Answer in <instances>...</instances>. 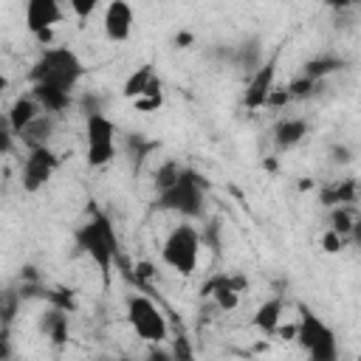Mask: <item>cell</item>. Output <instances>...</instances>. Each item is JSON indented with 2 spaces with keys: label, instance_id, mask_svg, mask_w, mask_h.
Listing matches in <instances>:
<instances>
[{
  "label": "cell",
  "instance_id": "cell-1",
  "mask_svg": "<svg viewBox=\"0 0 361 361\" xmlns=\"http://www.w3.org/2000/svg\"><path fill=\"white\" fill-rule=\"evenodd\" d=\"M73 240H76L79 251L99 268L104 285H110V274H113L116 259H118V234L113 228V220L104 212H93L73 231Z\"/></svg>",
  "mask_w": 361,
  "mask_h": 361
},
{
  "label": "cell",
  "instance_id": "cell-2",
  "mask_svg": "<svg viewBox=\"0 0 361 361\" xmlns=\"http://www.w3.org/2000/svg\"><path fill=\"white\" fill-rule=\"evenodd\" d=\"M203 200H206V180L195 169L180 166L178 178L169 186L158 189L155 206L183 220H195V217H203Z\"/></svg>",
  "mask_w": 361,
  "mask_h": 361
},
{
  "label": "cell",
  "instance_id": "cell-3",
  "mask_svg": "<svg viewBox=\"0 0 361 361\" xmlns=\"http://www.w3.org/2000/svg\"><path fill=\"white\" fill-rule=\"evenodd\" d=\"M296 324H293V336L302 344V350L307 353L310 361H336L338 358V338L336 330L307 305H296Z\"/></svg>",
  "mask_w": 361,
  "mask_h": 361
},
{
  "label": "cell",
  "instance_id": "cell-4",
  "mask_svg": "<svg viewBox=\"0 0 361 361\" xmlns=\"http://www.w3.org/2000/svg\"><path fill=\"white\" fill-rule=\"evenodd\" d=\"M82 73H85V65L71 48H45L31 68V82L73 90L76 82L82 79Z\"/></svg>",
  "mask_w": 361,
  "mask_h": 361
},
{
  "label": "cell",
  "instance_id": "cell-5",
  "mask_svg": "<svg viewBox=\"0 0 361 361\" xmlns=\"http://www.w3.org/2000/svg\"><path fill=\"white\" fill-rule=\"evenodd\" d=\"M200 243H203V237H200V231H197L192 223H178V226L166 234V240H164V245H161V262H164L166 268H172L175 274L189 276V274H195V268H197Z\"/></svg>",
  "mask_w": 361,
  "mask_h": 361
},
{
  "label": "cell",
  "instance_id": "cell-6",
  "mask_svg": "<svg viewBox=\"0 0 361 361\" xmlns=\"http://www.w3.org/2000/svg\"><path fill=\"white\" fill-rule=\"evenodd\" d=\"M127 324L133 327V333L149 344H161L169 336V324L164 310L149 299V296H130L127 299Z\"/></svg>",
  "mask_w": 361,
  "mask_h": 361
},
{
  "label": "cell",
  "instance_id": "cell-7",
  "mask_svg": "<svg viewBox=\"0 0 361 361\" xmlns=\"http://www.w3.org/2000/svg\"><path fill=\"white\" fill-rule=\"evenodd\" d=\"M85 155L90 166H104L116 158V124L104 113H90L85 121Z\"/></svg>",
  "mask_w": 361,
  "mask_h": 361
},
{
  "label": "cell",
  "instance_id": "cell-8",
  "mask_svg": "<svg viewBox=\"0 0 361 361\" xmlns=\"http://www.w3.org/2000/svg\"><path fill=\"white\" fill-rule=\"evenodd\" d=\"M59 169V158L51 147H37V149H28V158L23 161V189L28 195L39 192L48 186V180L54 178V172Z\"/></svg>",
  "mask_w": 361,
  "mask_h": 361
},
{
  "label": "cell",
  "instance_id": "cell-9",
  "mask_svg": "<svg viewBox=\"0 0 361 361\" xmlns=\"http://www.w3.org/2000/svg\"><path fill=\"white\" fill-rule=\"evenodd\" d=\"M62 20V6L59 0H25V28L48 42L51 39V28Z\"/></svg>",
  "mask_w": 361,
  "mask_h": 361
},
{
  "label": "cell",
  "instance_id": "cell-10",
  "mask_svg": "<svg viewBox=\"0 0 361 361\" xmlns=\"http://www.w3.org/2000/svg\"><path fill=\"white\" fill-rule=\"evenodd\" d=\"M274 82H276V59H262L251 73H248V82H245V93H243V104L251 107V110H259L265 107V99L268 93L274 90Z\"/></svg>",
  "mask_w": 361,
  "mask_h": 361
},
{
  "label": "cell",
  "instance_id": "cell-11",
  "mask_svg": "<svg viewBox=\"0 0 361 361\" xmlns=\"http://www.w3.org/2000/svg\"><path fill=\"white\" fill-rule=\"evenodd\" d=\"M133 23H135V11L130 6V0H110L104 6V17H102V28L104 37L110 42H124L133 34Z\"/></svg>",
  "mask_w": 361,
  "mask_h": 361
},
{
  "label": "cell",
  "instance_id": "cell-12",
  "mask_svg": "<svg viewBox=\"0 0 361 361\" xmlns=\"http://www.w3.org/2000/svg\"><path fill=\"white\" fill-rule=\"evenodd\" d=\"M243 285H245L243 276H228V274H223V276H214V279L203 288V293L212 296L220 310H234V307L240 305Z\"/></svg>",
  "mask_w": 361,
  "mask_h": 361
},
{
  "label": "cell",
  "instance_id": "cell-13",
  "mask_svg": "<svg viewBox=\"0 0 361 361\" xmlns=\"http://www.w3.org/2000/svg\"><path fill=\"white\" fill-rule=\"evenodd\" d=\"M31 96L37 99L39 110L42 113H51V116H59L62 110L71 107V90H62L56 85H34L31 87Z\"/></svg>",
  "mask_w": 361,
  "mask_h": 361
},
{
  "label": "cell",
  "instance_id": "cell-14",
  "mask_svg": "<svg viewBox=\"0 0 361 361\" xmlns=\"http://www.w3.org/2000/svg\"><path fill=\"white\" fill-rule=\"evenodd\" d=\"M54 135V116L51 113H39L34 121H28L23 130H20V141L28 147V149H37V147H48Z\"/></svg>",
  "mask_w": 361,
  "mask_h": 361
},
{
  "label": "cell",
  "instance_id": "cell-15",
  "mask_svg": "<svg viewBox=\"0 0 361 361\" xmlns=\"http://www.w3.org/2000/svg\"><path fill=\"white\" fill-rule=\"evenodd\" d=\"M251 324L265 333V336H276L279 333V324H282V299L274 296V299H265L257 310H254V319Z\"/></svg>",
  "mask_w": 361,
  "mask_h": 361
},
{
  "label": "cell",
  "instance_id": "cell-16",
  "mask_svg": "<svg viewBox=\"0 0 361 361\" xmlns=\"http://www.w3.org/2000/svg\"><path fill=\"white\" fill-rule=\"evenodd\" d=\"M305 135H307V121L305 118H282L274 127V144L279 149H290V147L302 144Z\"/></svg>",
  "mask_w": 361,
  "mask_h": 361
},
{
  "label": "cell",
  "instance_id": "cell-17",
  "mask_svg": "<svg viewBox=\"0 0 361 361\" xmlns=\"http://www.w3.org/2000/svg\"><path fill=\"white\" fill-rule=\"evenodd\" d=\"M39 113H42V110H39V104H37L34 96H20V99H14V104H11V110H8V130L14 133V138H17L20 130H23L28 121H34Z\"/></svg>",
  "mask_w": 361,
  "mask_h": 361
},
{
  "label": "cell",
  "instance_id": "cell-18",
  "mask_svg": "<svg viewBox=\"0 0 361 361\" xmlns=\"http://www.w3.org/2000/svg\"><path fill=\"white\" fill-rule=\"evenodd\" d=\"M39 330L54 341V344H65L68 341V310H62V307H51V310H45L42 313V319H39Z\"/></svg>",
  "mask_w": 361,
  "mask_h": 361
},
{
  "label": "cell",
  "instance_id": "cell-19",
  "mask_svg": "<svg viewBox=\"0 0 361 361\" xmlns=\"http://www.w3.org/2000/svg\"><path fill=\"white\" fill-rule=\"evenodd\" d=\"M322 200H324L327 206H353V203L358 200V186H355L353 178L338 180V183H333V186H327V189L322 192Z\"/></svg>",
  "mask_w": 361,
  "mask_h": 361
},
{
  "label": "cell",
  "instance_id": "cell-20",
  "mask_svg": "<svg viewBox=\"0 0 361 361\" xmlns=\"http://www.w3.org/2000/svg\"><path fill=\"white\" fill-rule=\"evenodd\" d=\"M330 209L333 212H330V226L327 228L350 237L355 231V226H358V220H355V203L353 206H330Z\"/></svg>",
  "mask_w": 361,
  "mask_h": 361
},
{
  "label": "cell",
  "instance_id": "cell-21",
  "mask_svg": "<svg viewBox=\"0 0 361 361\" xmlns=\"http://www.w3.org/2000/svg\"><path fill=\"white\" fill-rule=\"evenodd\" d=\"M231 59H234V65H237V68H243V71H248V73H251V71L262 62V48H259V42H257V39L243 42V45H237V48H234Z\"/></svg>",
  "mask_w": 361,
  "mask_h": 361
},
{
  "label": "cell",
  "instance_id": "cell-22",
  "mask_svg": "<svg viewBox=\"0 0 361 361\" xmlns=\"http://www.w3.org/2000/svg\"><path fill=\"white\" fill-rule=\"evenodd\" d=\"M344 68V59H338V56H316V59H310V62H305V76H310V79H316V82H322L324 76H330V73H336V71H341Z\"/></svg>",
  "mask_w": 361,
  "mask_h": 361
},
{
  "label": "cell",
  "instance_id": "cell-23",
  "mask_svg": "<svg viewBox=\"0 0 361 361\" xmlns=\"http://www.w3.org/2000/svg\"><path fill=\"white\" fill-rule=\"evenodd\" d=\"M316 79H310V76H299V79H293L285 90H288V99H307V96H313V90H316Z\"/></svg>",
  "mask_w": 361,
  "mask_h": 361
},
{
  "label": "cell",
  "instance_id": "cell-24",
  "mask_svg": "<svg viewBox=\"0 0 361 361\" xmlns=\"http://www.w3.org/2000/svg\"><path fill=\"white\" fill-rule=\"evenodd\" d=\"M178 172H180V164H178V161H166V164H161V166L155 169V189L169 186V183L178 178Z\"/></svg>",
  "mask_w": 361,
  "mask_h": 361
},
{
  "label": "cell",
  "instance_id": "cell-25",
  "mask_svg": "<svg viewBox=\"0 0 361 361\" xmlns=\"http://www.w3.org/2000/svg\"><path fill=\"white\" fill-rule=\"evenodd\" d=\"M17 299H20V293H14V290H0V322H3V324L11 322V316H14V310H17Z\"/></svg>",
  "mask_w": 361,
  "mask_h": 361
},
{
  "label": "cell",
  "instance_id": "cell-26",
  "mask_svg": "<svg viewBox=\"0 0 361 361\" xmlns=\"http://www.w3.org/2000/svg\"><path fill=\"white\" fill-rule=\"evenodd\" d=\"M347 240H350V237H344V234H338V231L327 228V231H324V237H322V245H324V251L336 254V251H341V248L347 245Z\"/></svg>",
  "mask_w": 361,
  "mask_h": 361
},
{
  "label": "cell",
  "instance_id": "cell-27",
  "mask_svg": "<svg viewBox=\"0 0 361 361\" xmlns=\"http://www.w3.org/2000/svg\"><path fill=\"white\" fill-rule=\"evenodd\" d=\"M99 3L102 0H68V6H71V11L79 17V20H87L96 8H99Z\"/></svg>",
  "mask_w": 361,
  "mask_h": 361
},
{
  "label": "cell",
  "instance_id": "cell-28",
  "mask_svg": "<svg viewBox=\"0 0 361 361\" xmlns=\"http://www.w3.org/2000/svg\"><path fill=\"white\" fill-rule=\"evenodd\" d=\"M11 353H14V347H11V330H8V324L0 322V361L11 358Z\"/></svg>",
  "mask_w": 361,
  "mask_h": 361
},
{
  "label": "cell",
  "instance_id": "cell-29",
  "mask_svg": "<svg viewBox=\"0 0 361 361\" xmlns=\"http://www.w3.org/2000/svg\"><path fill=\"white\" fill-rule=\"evenodd\" d=\"M330 155H333V161H336V164H350V161H353V149H350V147H344V144L333 147V149H330Z\"/></svg>",
  "mask_w": 361,
  "mask_h": 361
},
{
  "label": "cell",
  "instance_id": "cell-30",
  "mask_svg": "<svg viewBox=\"0 0 361 361\" xmlns=\"http://www.w3.org/2000/svg\"><path fill=\"white\" fill-rule=\"evenodd\" d=\"M11 144H14V133H11V130H0V155L8 152Z\"/></svg>",
  "mask_w": 361,
  "mask_h": 361
},
{
  "label": "cell",
  "instance_id": "cell-31",
  "mask_svg": "<svg viewBox=\"0 0 361 361\" xmlns=\"http://www.w3.org/2000/svg\"><path fill=\"white\" fill-rule=\"evenodd\" d=\"M324 3H327L330 8H338V11H341V8H350L355 0H324Z\"/></svg>",
  "mask_w": 361,
  "mask_h": 361
},
{
  "label": "cell",
  "instance_id": "cell-32",
  "mask_svg": "<svg viewBox=\"0 0 361 361\" xmlns=\"http://www.w3.org/2000/svg\"><path fill=\"white\" fill-rule=\"evenodd\" d=\"M0 87H6V79H3V76H0Z\"/></svg>",
  "mask_w": 361,
  "mask_h": 361
}]
</instances>
